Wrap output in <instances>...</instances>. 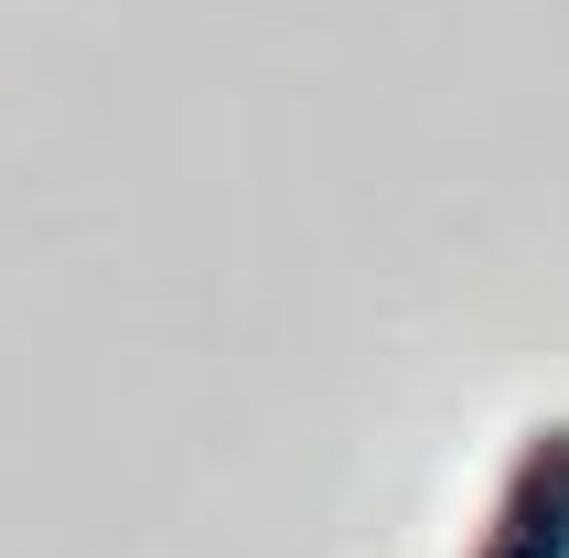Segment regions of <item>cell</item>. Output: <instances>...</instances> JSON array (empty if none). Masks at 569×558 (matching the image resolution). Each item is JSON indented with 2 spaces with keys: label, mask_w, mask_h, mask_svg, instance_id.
<instances>
[{
  "label": "cell",
  "mask_w": 569,
  "mask_h": 558,
  "mask_svg": "<svg viewBox=\"0 0 569 558\" xmlns=\"http://www.w3.org/2000/svg\"><path fill=\"white\" fill-rule=\"evenodd\" d=\"M462 558H569V419H538L506 451L495 505H483Z\"/></svg>",
  "instance_id": "cell-1"
}]
</instances>
